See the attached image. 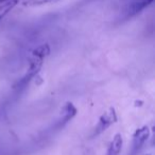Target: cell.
<instances>
[{
	"mask_svg": "<svg viewBox=\"0 0 155 155\" xmlns=\"http://www.w3.org/2000/svg\"><path fill=\"white\" fill-rule=\"evenodd\" d=\"M117 121V114L115 112L114 108H110L106 112H104V114H102L99 118V121L96 124V127L93 128V134L91 137H95L100 135L102 132L106 130L108 127H111L113 124H115Z\"/></svg>",
	"mask_w": 155,
	"mask_h": 155,
	"instance_id": "cell-1",
	"label": "cell"
},
{
	"mask_svg": "<svg viewBox=\"0 0 155 155\" xmlns=\"http://www.w3.org/2000/svg\"><path fill=\"white\" fill-rule=\"evenodd\" d=\"M152 2H153V0H131L124 8L122 17H123V19H129L131 17L136 16L141 11L145 10L147 6H149Z\"/></svg>",
	"mask_w": 155,
	"mask_h": 155,
	"instance_id": "cell-2",
	"label": "cell"
},
{
	"mask_svg": "<svg viewBox=\"0 0 155 155\" xmlns=\"http://www.w3.org/2000/svg\"><path fill=\"white\" fill-rule=\"evenodd\" d=\"M150 136V129L148 126H143L141 128L137 129L133 135V149L132 153L135 154L143 148L145 143L148 140Z\"/></svg>",
	"mask_w": 155,
	"mask_h": 155,
	"instance_id": "cell-3",
	"label": "cell"
},
{
	"mask_svg": "<svg viewBox=\"0 0 155 155\" xmlns=\"http://www.w3.org/2000/svg\"><path fill=\"white\" fill-rule=\"evenodd\" d=\"M76 114H77V108L73 106L72 102H66V104L62 109V120L58 126L63 127L64 124H66L76 116Z\"/></svg>",
	"mask_w": 155,
	"mask_h": 155,
	"instance_id": "cell-4",
	"label": "cell"
},
{
	"mask_svg": "<svg viewBox=\"0 0 155 155\" xmlns=\"http://www.w3.org/2000/svg\"><path fill=\"white\" fill-rule=\"evenodd\" d=\"M122 136L121 134L117 133L116 135L114 136L113 140L111 141L110 146H108L107 149V154L106 155H119L120 151H121L122 148Z\"/></svg>",
	"mask_w": 155,
	"mask_h": 155,
	"instance_id": "cell-5",
	"label": "cell"
},
{
	"mask_svg": "<svg viewBox=\"0 0 155 155\" xmlns=\"http://www.w3.org/2000/svg\"><path fill=\"white\" fill-rule=\"evenodd\" d=\"M17 2H18V0H9V1L0 4V20L16 5Z\"/></svg>",
	"mask_w": 155,
	"mask_h": 155,
	"instance_id": "cell-6",
	"label": "cell"
},
{
	"mask_svg": "<svg viewBox=\"0 0 155 155\" xmlns=\"http://www.w3.org/2000/svg\"><path fill=\"white\" fill-rule=\"evenodd\" d=\"M56 0H27L25 2V5L33 6V5H41V4L49 3V2H53Z\"/></svg>",
	"mask_w": 155,
	"mask_h": 155,
	"instance_id": "cell-7",
	"label": "cell"
},
{
	"mask_svg": "<svg viewBox=\"0 0 155 155\" xmlns=\"http://www.w3.org/2000/svg\"><path fill=\"white\" fill-rule=\"evenodd\" d=\"M9 1V0H0V3H3V2H6Z\"/></svg>",
	"mask_w": 155,
	"mask_h": 155,
	"instance_id": "cell-8",
	"label": "cell"
},
{
	"mask_svg": "<svg viewBox=\"0 0 155 155\" xmlns=\"http://www.w3.org/2000/svg\"><path fill=\"white\" fill-rule=\"evenodd\" d=\"M87 2H89V1H95V0H86Z\"/></svg>",
	"mask_w": 155,
	"mask_h": 155,
	"instance_id": "cell-9",
	"label": "cell"
},
{
	"mask_svg": "<svg viewBox=\"0 0 155 155\" xmlns=\"http://www.w3.org/2000/svg\"><path fill=\"white\" fill-rule=\"evenodd\" d=\"M147 155H150V154H147Z\"/></svg>",
	"mask_w": 155,
	"mask_h": 155,
	"instance_id": "cell-10",
	"label": "cell"
}]
</instances>
